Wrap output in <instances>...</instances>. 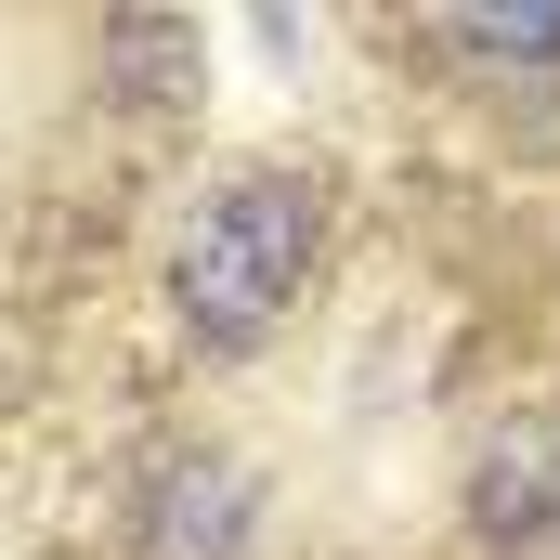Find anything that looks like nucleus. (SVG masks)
Returning <instances> with one entry per match:
<instances>
[{"mask_svg": "<svg viewBox=\"0 0 560 560\" xmlns=\"http://www.w3.org/2000/svg\"><path fill=\"white\" fill-rule=\"evenodd\" d=\"M300 261H313V196L275 183V170H248V183H222V196L196 209V235H183V313H196L209 339H261L287 300H300Z\"/></svg>", "mask_w": 560, "mask_h": 560, "instance_id": "nucleus-1", "label": "nucleus"}, {"mask_svg": "<svg viewBox=\"0 0 560 560\" xmlns=\"http://www.w3.org/2000/svg\"><path fill=\"white\" fill-rule=\"evenodd\" d=\"M482 522H495V535H548V522H560V430L495 443V469H482Z\"/></svg>", "mask_w": 560, "mask_h": 560, "instance_id": "nucleus-2", "label": "nucleus"}, {"mask_svg": "<svg viewBox=\"0 0 560 560\" xmlns=\"http://www.w3.org/2000/svg\"><path fill=\"white\" fill-rule=\"evenodd\" d=\"M469 39H495V52H560V13H456Z\"/></svg>", "mask_w": 560, "mask_h": 560, "instance_id": "nucleus-3", "label": "nucleus"}]
</instances>
